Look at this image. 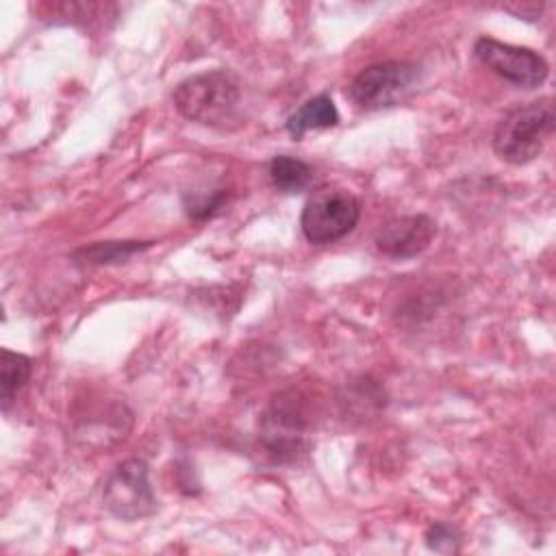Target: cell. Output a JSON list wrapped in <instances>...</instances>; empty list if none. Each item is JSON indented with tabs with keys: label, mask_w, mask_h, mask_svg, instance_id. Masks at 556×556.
<instances>
[{
	"label": "cell",
	"mask_w": 556,
	"mask_h": 556,
	"mask_svg": "<svg viewBox=\"0 0 556 556\" xmlns=\"http://www.w3.org/2000/svg\"><path fill=\"white\" fill-rule=\"evenodd\" d=\"M172 100L182 117L204 126L224 128L237 115L241 91L230 72L213 70L185 78L174 89Z\"/></svg>",
	"instance_id": "6da1fadb"
},
{
	"label": "cell",
	"mask_w": 556,
	"mask_h": 556,
	"mask_svg": "<svg viewBox=\"0 0 556 556\" xmlns=\"http://www.w3.org/2000/svg\"><path fill=\"white\" fill-rule=\"evenodd\" d=\"M554 130V104L530 102L504 115L493 132V150L500 159L523 165L534 161Z\"/></svg>",
	"instance_id": "7a4b0ae2"
},
{
	"label": "cell",
	"mask_w": 556,
	"mask_h": 556,
	"mask_svg": "<svg viewBox=\"0 0 556 556\" xmlns=\"http://www.w3.org/2000/svg\"><path fill=\"white\" fill-rule=\"evenodd\" d=\"M361 217V202L348 189H321L302 208L300 228L308 243L326 245L354 230Z\"/></svg>",
	"instance_id": "3957f363"
},
{
	"label": "cell",
	"mask_w": 556,
	"mask_h": 556,
	"mask_svg": "<svg viewBox=\"0 0 556 556\" xmlns=\"http://www.w3.org/2000/svg\"><path fill=\"white\" fill-rule=\"evenodd\" d=\"M419 65L382 61L361 70L350 83V98L361 109H387L402 102L419 83Z\"/></svg>",
	"instance_id": "277c9868"
},
{
	"label": "cell",
	"mask_w": 556,
	"mask_h": 556,
	"mask_svg": "<svg viewBox=\"0 0 556 556\" xmlns=\"http://www.w3.org/2000/svg\"><path fill=\"white\" fill-rule=\"evenodd\" d=\"M104 506L122 521H137L156 510V500L148 480V465L141 458L119 463L104 482Z\"/></svg>",
	"instance_id": "5b68a950"
},
{
	"label": "cell",
	"mask_w": 556,
	"mask_h": 556,
	"mask_svg": "<svg viewBox=\"0 0 556 556\" xmlns=\"http://www.w3.org/2000/svg\"><path fill=\"white\" fill-rule=\"evenodd\" d=\"M473 54L484 67L517 87L534 89L543 85L549 74V65L539 52L491 37H480L473 46Z\"/></svg>",
	"instance_id": "8992f818"
},
{
	"label": "cell",
	"mask_w": 556,
	"mask_h": 556,
	"mask_svg": "<svg viewBox=\"0 0 556 556\" xmlns=\"http://www.w3.org/2000/svg\"><path fill=\"white\" fill-rule=\"evenodd\" d=\"M437 224L428 215H404L387 222L376 235V248L391 258L421 254L434 239Z\"/></svg>",
	"instance_id": "52a82bcc"
},
{
	"label": "cell",
	"mask_w": 556,
	"mask_h": 556,
	"mask_svg": "<svg viewBox=\"0 0 556 556\" xmlns=\"http://www.w3.org/2000/svg\"><path fill=\"white\" fill-rule=\"evenodd\" d=\"M302 413L293 400L276 402L263 419V441L267 450L282 458L287 452L293 454L302 441Z\"/></svg>",
	"instance_id": "ba28073f"
},
{
	"label": "cell",
	"mask_w": 556,
	"mask_h": 556,
	"mask_svg": "<svg viewBox=\"0 0 556 556\" xmlns=\"http://www.w3.org/2000/svg\"><path fill=\"white\" fill-rule=\"evenodd\" d=\"M337 122H339V111H337L332 98L326 93H319V96L306 100L295 113L289 115L287 130L291 137L302 139L304 132L330 128V126H337Z\"/></svg>",
	"instance_id": "9c48e42d"
},
{
	"label": "cell",
	"mask_w": 556,
	"mask_h": 556,
	"mask_svg": "<svg viewBox=\"0 0 556 556\" xmlns=\"http://www.w3.org/2000/svg\"><path fill=\"white\" fill-rule=\"evenodd\" d=\"M30 369H33V363L28 356L11 352L7 348L0 352V400L4 410L17 397L22 387L28 382Z\"/></svg>",
	"instance_id": "30bf717a"
},
{
	"label": "cell",
	"mask_w": 556,
	"mask_h": 556,
	"mask_svg": "<svg viewBox=\"0 0 556 556\" xmlns=\"http://www.w3.org/2000/svg\"><path fill=\"white\" fill-rule=\"evenodd\" d=\"M313 178V169L302 159L278 154L269 161V180L282 193H295L308 187Z\"/></svg>",
	"instance_id": "8fae6325"
},
{
	"label": "cell",
	"mask_w": 556,
	"mask_h": 556,
	"mask_svg": "<svg viewBox=\"0 0 556 556\" xmlns=\"http://www.w3.org/2000/svg\"><path fill=\"white\" fill-rule=\"evenodd\" d=\"M146 248H150V241H98L76 250L72 258L76 263H87V265H109V263L126 261Z\"/></svg>",
	"instance_id": "7c38bea8"
},
{
	"label": "cell",
	"mask_w": 556,
	"mask_h": 556,
	"mask_svg": "<svg viewBox=\"0 0 556 556\" xmlns=\"http://www.w3.org/2000/svg\"><path fill=\"white\" fill-rule=\"evenodd\" d=\"M426 545L434 552H458L460 549V534L454 526L450 523H434L426 532Z\"/></svg>",
	"instance_id": "4fadbf2b"
}]
</instances>
